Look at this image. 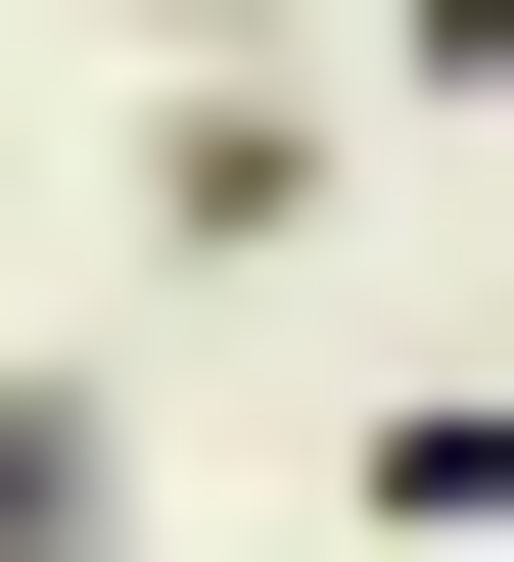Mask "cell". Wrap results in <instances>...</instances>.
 I'll use <instances>...</instances> for the list:
<instances>
[{
	"instance_id": "2",
	"label": "cell",
	"mask_w": 514,
	"mask_h": 562,
	"mask_svg": "<svg viewBox=\"0 0 514 562\" xmlns=\"http://www.w3.org/2000/svg\"><path fill=\"white\" fill-rule=\"evenodd\" d=\"M375 47H421V94H514V0H375Z\"/></svg>"
},
{
	"instance_id": "1",
	"label": "cell",
	"mask_w": 514,
	"mask_h": 562,
	"mask_svg": "<svg viewBox=\"0 0 514 562\" xmlns=\"http://www.w3.org/2000/svg\"><path fill=\"white\" fill-rule=\"evenodd\" d=\"M140 516V375H0V562H94Z\"/></svg>"
}]
</instances>
